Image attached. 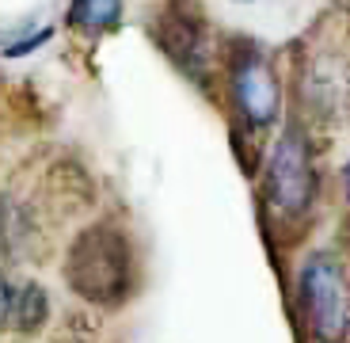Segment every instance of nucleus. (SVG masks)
Returning a JSON list of instances; mask_svg holds the SVG:
<instances>
[{
	"mask_svg": "<svg viewBox=\"0 0 350 343\" xmlns=\"http://www.w3.org/2000/svg\"><path fill=\"white\" fill-rule=\"evenodd\" d=\"M118 19H122V0H72L69 8V23L92 35L118 27Z\"/></svg>",
	"mask_w": 350,
	"mask_h": 343,
	"instance_id": "nucleus-7",
	"label": "nucleus"
},
{
	"mask_svg": "<svg viewBox=\"0 0 350 343\" xmlns=\"http://www.w3.org/2000/svg\"><path fill=\"white\" fill-rule=\"evenodd\" d=\"M160 50L172 58V65L194 80H206V65H210V35H206V19H202L198 4L191 0H167L157 12V27H152Z\"/></svg>",
	"mask_w": 350,
	"mask_h": 343,
	"instance_id": "nucleus-5",
	"label": "nucleus"
},
{
	"mask_svg": "<svg viewBox=\"0 0 350 343\" xmlns=\"http://www.w3.org/2000/svg\"><path fill=\"white\" fill-rule=\"evenodd\" d=\"M12 286H16V282L0 279V325H4V317H8V298H12Z\"/></svg>",
	"mask_w": 350,
	"mask_h": 343,
	"instance_id": "nucleus-9",
	"label": "nucleus"
},
{
	"mask_svg": "<svg viewBox=\"0 0 350 343\" xmlns=\"http://www.w3.org/2000/svg\"><path fill=\"white\" fill-rule=\"evenodd\" d=\"M316 194H320V176H316L312 160V141L297 123H289L282 138L274 141L267 172H262L267 210L278 221H301L316 206Z\"/></svg>",
	"mask_w": 350,
	"mask_h": 343,
	"instance_id": "nucleus-3",
	"label": "nucleus"
},
{
	"mask_svg": "<svg viewBox=\"0 0 350 343\" xmlns=\"http://www.w3.org/2000/svg\"><path fill=\"white\" fill-rule=\"evenodd\" d=\"M297 305L316 343L350 340V271L335 252H312L297 271Z\"/></svg>",
	"mask_w": 350,
	"mask_h": 343,
	"instance_id": "nucleus-2",
	"label": "nucleus"
},
{
	"mask_svg": "<svg viewBox=\"0 0 350 343\" xmlns=\"http://www.w3.org/2000/svg\"><path fill=\"white\" fill-rule=\"evenodd\" d=\"M50 27H42V31H38V35H27V38H19V42H12V46H4V53H8V58H23V53H31L35 50V46H42V42H50Z\"/></svg>",
	"mask_w": 350,
	"mask_h": 343,
	"instance_id": "nucleus-8",
	"label": "nucleus"
},
{
	"mask_svg": "<svg viewBox=\"0 0 350 343\" xmlns=\"http://www.w3.org/2000/svg\"><path fill=\"white\" fill-rule=\"evenodd\" d=\"M46 309H50V301H46L42 286H35V282H19V286H12L4 328H16V332H35V328L46 320Z\"/></svg>",
	"mask_w": 350,
	"mask_h": 343,
	"instance_id": "nucleus-6",
	"label": "nucleus"
},
{
	"mask_svg": "<svg viewBox=\"0 0 350 343\" xmlns=\"http://www.w3.org/2000/svg\"><path fill=\"white\" fill-rule=\"evenodd\" d=\"M342 194H347V210H350V164L342 168Z\"/></svg>",
	"mask_w": 350,
	"mask_h": 343,
	"instance_id": "nucleus-10",
	"label": "nucleus"
},
{
	"mask_svg": "<svg viewBox=\"0 0 350 343\" xmlns=\"http://www.w3.org/2000/svg\"><path fill=\"white\" fill-rule=\"evenodd\" d=\"M225 73H228V99H232L247 130L274 126V118L282 111V84L267 50L259 42L240 38V42H232V50L225 58Z\"/></svg>",
	"mask_w": 350,
	"mask_h": 343,
	"instance_id": "nucleus-4",
	"label": "nucleus"
},
{
	"mask_svg": "<svg viewBox=\"0 0 350 343\" xmlns=\"http://www.w3.org/2000/svg\"><path fill=\"white\" fill-rule=\"evenodd\" d=\"M65 282L72 286L77 298L92 301V305H122L133 286V252L122 229L88 225L69 244Z\"/></svg>",
	"mask_w": 350,
	"mask_h": 343,
	"instance_id": "nucleus-1",
	"label": "nucleus"
}]
</instances>
